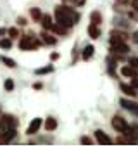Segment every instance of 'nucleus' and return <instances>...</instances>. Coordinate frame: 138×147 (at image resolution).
<instances>
[{"instance_id": "obj_1", "label": "nucleus", "mask_w": 138, "mask_h": 147, "mask_svg": "<svg viewBox=\"0 0 138 147\" xmlns=\"http://www.w3.org/2000/svg\"><path fill=\"white\" fill-rule=\"evenodd\" d=\"M54 16H55V23L62 24L64 28H71V26H74L80 21V14L74 9H71L69 5H59V7H55Z\"/></svg>"}, {"instance_id": "obj_2", "label": "nucleus", "mask_w": 138, "mask_h": 147, "mask_svg": "<svg viewBox=\"0 0 138 147\" xmlns=\"http://www.w3.org/2000/svg\"><path fill=\"white\" fill-rule=\"evenodd\" d=\"M40 40L35 36V35H24V36H21V40H19V49L21 50H35V49H38L40 47Z\"/></svg>"}, {"instance_id": "obj_3", "label": "nucleus", "mask_w": 138, "mask_h": 147, "mask_svg": "<svg viewBox=\"0 0 138 147\" xmlns=\"http://www.w3.org/2000/svg\"><path fill=\"white\" fill-rule=\"evenodd\" d=\"M112 126H114V130H117L119 133H124L129 126H128V123L124 121V118H121V116H114L112 118Z\"/></svg>"}, {"instance_id": "obj_4", "label": "nucleus", "mask_w": 138, "mask_h": 147, "mask_svg": "<svg viewBox=\"0 0 138 147\" xmlns=\"http://www.w3.org/2000/svg\"><path fill=\"white\" fill-rule=\"evenodd\" d=\"M126 38H128V35H126L124 31H117V30H114V31H111V38H109V42H111V45H114V43H119V42H126Z\"/></svg>"}, {"instance_id": "obj_5", "label": "nucleus", "mask_w": 138, "mask_h": 147, "mask_svg": "<svg viewBox=\"0 0 138 147\" xmlns=\"http://www.w3.org/2000/svg\"><path fill=\"white\" fill-rule=\"evenodd\" d=\"M42 125H43L42 118H35V119H33V121L29 123V126H28L26 133H28V135H35V133H38V130L42 128Z\"/></svg>"}, {"instance_id": "obj_6", "label": "nucleus", "mask_w": 138, "mask_h": 147, "mask_svg": "<svg viewBox=\"0 0 138 147\" xmlns=\"http://www.w3.org/2000/svg\"><path fill=\"white\" fill-rule=\"evenodd\" d=\"M128 45L124 43V42H119V43H114V45H111V52L112 54H128Z\"/></svg>"}, {"instance_id": "obj_7", "label": "nucleus", "mask_w": 138, "mask_h": 147, "mask_svg": "<svg viewBox=\"0 0 138 147\" xmlns=\"http://www.w3.org/2000/svg\"><path fill=\"white\" fill-rule=\"evenodd\" d=\"M95 138H97V142H98V144H102V145H107V144H111V138H109V135H107V133H104L102 130H95Z\"/></svg>"}, {"instance_id": "obj_8", "label": "nucleus", "mask_w": 138, "mask_h": 147, "mask_svg": "<svg viewBox=\"0 0 138 147\" xmlns=\"http://www.w3.org/2000/svg\"><path fill=\"white\" fill-rule=\"evenodd\" d=\"M121 73H123V75L124 76H129V78H133V76H138V69L135 67V66H123L121 67Z\"/></svg>"}, {"instance_id": "obj_9", "label": "nucleus", "mask_w": 138, "mask_h": 147, "mask_svg": "<svg viewBox=\"0 0 138 147\" xmlns=\"http://www.w3.org/2000/svg\"><path fill=\"white\" fill-rule=\"evenodd\" d=\"M40 23H42L43 30H47V31H50L52 26H54V21H52V16H50V14H43L42 19H40Z\"/></svg>"}, {"instance_id": "obj_10", "label": "nucleus", "mask_w": 138, "mask_h": 147, "mask_svg": "<svg viewBox=\"0 0 138 147\" xmlns=\"http://www.w3.org/2000/svg\"><path fill=\"white\" fill-rule=\"evenodd\" d=\"M40 36H42V42H43V43H47V45H55V43H57V38H54L47 30H45Z\"/></svg>"}, {"instance_id": "obj_11", "label": "nucleus", "mask_w": 138, "mask_h": 147, "mask_svg": "<svg viewBox=\"0 0 138 147\" xmlns=\"http://www.w3.org/2000/svg\"><path fill=\"white\" fill-rule=\"evenodd\" d=\"M121 90H123L128 97H136V94H138L133 85H126V83H121Z\"/></svg>"}, {"instance_id": "obj_12", "label": "nucleus", "mask_w": 138, "mask_h": 147, "mask_svg": "<svg viewBox=\"0 0 138 147\" xmlns=\"http://www.w3.org/2000/svg\"><path fill=\"white\" fill-rule=\"evenodd\" d=\"M121 106H123L124 109H128V111L138 113V104H136V102H131V100H128V99H121Z\"/></svg>"}, {"instance_id": "obj_13", "label": "nucleus", "mask_w": 138, "mask_h": 147, "mask_svg": "<svg viewBox=\"0 0 138 147\" xmlns=\"http://www.w3.org/2000/svg\"><path fill=\"white\" fill-rule=\"evenodd\" d=\"M88 35H90L93 40L98 38V36H100V28H98V24H93V23H92V24L88 26Z\"/></svg>"}, {"instance_id": "obj_14", "label": "nucleus", "mask_w": 138, "mask_h": 147, "mask_svg": "<svg viewBox=\"0 0 138 147\" xmlns=\"http://www.w3.org/2000/svg\"><path fill=\"white\" fill-rule=\"evenodd\" d=\"M93 52H95V49H93V45H86L85 49H83V54H81V57L85 59V61H88L92 55H93Z\"/></svg>"}, {"instance_id": "obj_15", "label": "nucleus", "mask_w": 138, "mask_h": 147, "mask_svg": "<svg viewBox=\"0 0 138 147\" xmlns=\"http://www.w3.org/2000/svg\"><path fill=\"white\" fill-rule=\"evenodd\" d=\"M57 128V119L55 118H47V121H45V130L47 131H52V130H55Z\"/></svg>"}, {"instance_id": "obj_16", "label": "nucleus", "mask_w": 138, "mask_h": 147, "mask_svg": "<svg viewBox=\"0 0 138 147\" xmlns=\"http://www.w3.org/2000/svg\"><path fill=\"white\" fill-rule=\"evenodd\" d=\"M90 21H92L93 24H100V23H102V14H100L98 11H93V12L90 14Z\"/></svg>"}, {"instance_id": "obj_17", "label": "nucleus", "mask_w": 138, "mask_h": 147, "mask_svg": "<svg viewBox=\"0 0 138 147\" xmlns=\"http://www.w3.org/2000/svg\"><path fill=\"white\" fill-rule=\"evenodd\" d=\"M29 14H31V18H33L35 21H38V23H40V19H42V16H43V14H42V11H40L38 7L29 9Z\"/></svg>"}, {"instance_id": "obj_18", "label": "nucleus", "mask_w": 138, "mask_h": 147, "mask_svg": "<svg viewBox=\"0 0 138 147\" xmlns=\"http://www.w3.org/2000/svg\"><path fill=\"white\" fill-rule=\"evenodd\" d=\"M0 62H4L7 67H16V61L11 57H5V55H0Z\"/></svg>"}, {"instance_id": "obj_19", "label": "nucleus", "mask_w": 138, "mask_h": 147, "mask_svg": "<svg viewBox=\"0 0 138 147\" xmlns=\"http://www.w3.org/2000/svg\"><path fill=\"white\" fill-rule=\"evenodd\" d=\"M11 47H12V38H2V40H0V49L9 50Z\"/></svg>"}, {"instance_id": "obj_20", "label": "nucleus", "mask_w": 138, "mask_h": 147, "mask_svg": "<svg viewBox=\"0 0 138 147\" xmlns=\"http://www.w3.org/2000/svg\"><path fill=\"white\" fill-rule=\"evenodd\" d=\"M7 35H9V38H17L19 36V30L17 28H9L7 30Z\"/></svg>"}, {"instance_id": "obj_21", "label": "nucleus", "mask_w": 138, "mask_h": 147, "mask_svg": "<svg viewBox=\"0 0 138 147\" xmlns=\"http://www.w3.org/2000/svg\"><path fill=\"white\" fill-rule=\"evenodd\" d=\"M50 71H54V66H52V64H50V66H47V67L36 69V75H45V73H50Z\"/></svg>"}, {"instance_id": "obj_22", "label": "nucleus", "mask_w": 138, "mask_h": 147, "mask_svg": "<svg viewBox=\"0 0 138 147\" xmlns=\"http://www.w3.org/2000/svg\"><path fill=\"white\" fill-rule=\"evenodd\" d=\"M4 88H5L7 92H12V90H14V82H12V80H5Z\"/></svg>"}, {"instance_id": "obj_23", "label": "nucleus", "mask_w": 138, "mask_h": 147, "mask_svg": "<svg viewBox=\"0 0 138 147\" xmlns=\"http://www.w3.org/2000/svg\"><path fill=\"white\" fill-rule=\"evenodd\" d=\"M129 64L135 66V67L138 69V57H131V59H129Z\"/></svg>"}, {"instance_id": "obj_24", "label": "nucleus", "mask_w": 138, "mask_h": 147, "mask_svg": "<svg viewBox=\"0 0 138 147\" xmlns=\"http://www.w3.org/2000/svg\"><path fill=\"white\" fill-rule=\"evenodd\" d=\"M131 85L138 90V76H133V78H131Z\"/></svg>"}, {"instance_id": "obj_25", "label": "nucleus", "mask_w": 138, "mask_h": 147, "mask_svg": "<svg viewBox=\"0 0 138 147\" xmlns=\"http://www.w3.org/2000/svg\"><path fill=\"white\" fill-rule=\"evenodd\" d=\"M129 18H131V19H138V11H135V9H133V11L129 12Z\"/></svg>"}, {"instance_id": "obj_26", "label": "nucleus", "mask_w": 138, "mask_h": 147, "mask_svg": "<svg viewBox=\"0 0 138 147\" xmlns=\"http://www.w3.org/2000/svg\"><path fill=\"white\" fill-rule=\"evenodd\" d=\"M17 24L19 26H26V19L24 18H17Z\"/></svg>"}, {"instance_id": "obj_27", "label": "nucleus", "mask_w": 138, "mask_h": 147, "mask_svg": "<svg viewBox=\"0 0 138 147\" xmlns=\"http://www.w3.org/2000/svg\"><path fill=\"white\" fill-rule=\"evenodd\" d=\"M131 38H133V42H135V43L138 45V30H136V31L133 33V36H131Z\"/></svg>"}, {"instance_id": "obj_28", "label": "nucleus", "mask_w": 138, "mask_h": 147, "mask_svg": "<svg viewBox=\"0 0 138 147\" xmlns=\"http://www.w3.org/2000/svg\"><path fill=\"white\" fill-rule=\"evenodd\" d=\"M131 7H133L135 11H138V0H131Z\"/></svg>"}, {"instance_id": "obj_29", "label": "nucleus", "mask_w": 138, "mask_h": 147, "mask_svg": "<svg viewBox=\"0 0 138 147\" xmlns=\"http://www.w3.org/2000/svg\"><path fill=\"white\" fill-rule=\"evenodd\" d=\"M81 144H92V140L88 137H81Z\"/></svg>"}, {"instance_id": "obj_30", "label": "nucleus", "mask_w": 138, "mask_h": 147, "mask_svg": "<svg viewBox=\"0 0 138 147\" xmlns=\"http://www.w3.org/2000/svg\"><path fill=\"white\" fill-rule=\"evenodd\" d=\"M33 88H35V90H40V88H42V83H35Z\"/></svg>"}, {"instance_id": "obj_31", "label": "nucleus", "mask_w": 138, "mask_h": 147, "mask_svg": "<svg viewBox=\"0 0 138 147\" xmlns=\"http://www.w3.org/2000/svg\"><path fill=\"white\" fill-rule=\"evenodd\" d=\"M4 33H7V30H4V28H2V30H0V35H4Z\"/></svg>"}, {"instance_id": "obj_32", "label": "nucleus", "mask_w": 138, "mask_h": 147, "mask_svg": "<svg viewBox=\"0 0 138 147\" xmlns=\"http://www.w3.org/2000/svg\"><path fill=\"white\" fill-rule=\"evenodd\" d=\"M117 2H121V4H126V2H128V0H117Z\"/></svg>"}]
</instances>
